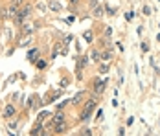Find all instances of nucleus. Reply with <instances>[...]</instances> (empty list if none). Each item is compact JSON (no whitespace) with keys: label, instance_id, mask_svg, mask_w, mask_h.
<instances>
[{"label":"nucleus","instance_id":"1","mask_svg":"<svg viewBox=\"0 0 160 136\" xmlns=\"http://www.w3.org/2000/svg\"><path fill=\"white\" fill-rule=\"evenodd\" d=\"M15 116H18V108L13 101H9L8 105L4 107V110H2V118L4 120H13Z\"/></svg>","mask_w":160,"mask_h":136},{"label":"nucleus","instance_id":"2","mask_svg":"<svg viewBox=\"0 0 160 136\" xmlns=\"http://www.w3.org/2000/svg\"><path fill=\"white\" fill-rule=\"evenodd\" d=\"M30 134H32V136H37V134H48V131H46V125H44V123H41V121H35V125L32 127Z\"/></svg>","mask_w":160,"mask_h":136},{"label":"nucleus","instance_id":"3","mask_svg":"<svg viewBox=\"0 0 160 136\" xmlns=\"http://www.w3.org/2000/svg\"><path fill=\"white\" fill-rule=\"evenodd\" d=\"M92 85H94V87H92V90L96 92V94H99V96L107 90V79H103V81H101V79H94V83H92Z\"/></svg>","mask_w":160,"mask_h":136},{"label":"nucleus","instance_id":"4","mask_svg":"<svg viewBox=\"0 0 160 136\" xmlns=\"http://www.w3.org/2000/svg\"><path fill=\"white\" fill-rule=\"evenodd\" d=\"M68 121L64 120V121H61V123H55L53 125V131H52V134H64L66 131H68Z\"/></svg>","mask_w":160,"mask_h":136},{"label":"nucleus","instance_id":"5","mask_svg":"<svg viewBox=\"0 0 160 136\" xmlns=\"http://www.w3.org/2000/svg\"><path fill=\"white\" fill-rule=\"evenodd\" d=\"M33 31H35V26H33L30 20H26V22L18 28V33H20V35H33Z\"/></svg>","mask_w":160,"mask_h":136},{"label":"nucleus","instance_id":"6","mask_svg":"<svg viewBox=\"0 0 160 136\" xmlns=\"http://www.w3.org/2000/svg\"><path fill=\"white\" fill-rule=\"evenodd\" d=\"M0 20H2V22L11 20V18H9V8H8V2H4V4L0 6Z\"/></svg>","mask_w":160,"mask_h":136},{"label":"nucleus","instance_id":"7","mask_svg":"<svg viewBox=\"0 0 160 136\" xmlns=\"http://www.w3.org/2000/svg\"><path fill=\"white\" fill-rule=\"evenodd\" d=\"M92 110H96V108H92V107H83V110H81V114H79V120L88 121L92 118Z\"/></svg>","mask_w":160,"mask_h":136},{"label":"nucleus","instance_id":"8","mask_svg":"<svg viewBox=\"0 0 160 136\" xmlns=\"http://www.w3.org/2000/svg\"><path fill=\"white\" fill-rule=\"evenodd\" d=\"M48 9L53 13H59V11H63V6L59 0H48Z\"/></svg>","mask_w":160,"mask_h":136},{"label":"nucleus","instance_id":"9","mask_svg":"<svg viewBox=\"0 0 160 136\" xmlns=\"http://www.w3.org/2000/svg\"><path fill=\"white\" fill-rule=\"evenodd\" d=\"M50 120L53 121V123H61V121L66 120V112H64V110H57V112H53V114H52V118H50Z\"/></svg>","mask_w":160,"mask_h":136},{"label":"nucleus","instance_id":"10","mask_svg":"<svg viewBox=\"0 0 160 136\" xmlns=\"http://www.w3.org/2000/svg\"><path fill=\"white\" fill-rule=\"evenodd\" d=\"M103 15H105V8H103L101 4H98V6L92 8V17H94V18H101Z\"/></svg>","mask_w":160,"mask_h":136},{"label":"nucleus","instance_id":"11","mask_svg":"<svg viewBox=\"0 0 160 136\" xmlns=\"http://www.w3.org/2000/svg\"><path fill=\"white\" fill-rule=\"evenodd\" d=\"M33 8H35V11H39V13H46V11H48V4H44L42 0H37V2L33 4Z\"/></svg>","mask_w":160,"mask_h":136},{"label":"nucleus","instance_id":"12","mask_svg":"<svg viewBox=\"0 0 160 136\" xmlns=\"http://www.w3.org/2000/svg\"><path fill=\"white\" fill-rule=\"evenodd\" d=\"M26 59L35 64V63H37V59H39V48H32V50L28 52V57H26Z\"/></svg>","mask_w":160,"mask_h":136},{"label":"nucleus","instance_id":"13","mask_svg":"<svg viewBox=\"0 0 160 136\" xmlns=\"http://www.w3.org/2000/svg\"><path fill=\"white\" fill-rule=\"evenodd\" d=\"M59 96H61V92H50V94H46V96H44V105L53 103V101H55Z\"/></svg>","mask_w":160,"mask_h":136},{"label":"nucleus","instance_id":"14","mask_svg":"<svg viewBox=\"0 0 160 136\" xmlns=\"http://www.w3.org/2000/svg\"><path fill=\"white\" fill-rule=\"evenodd\" d=\"M50 118H52V114H50L48 110H41V112L37 114V120H35V121H41V123H46V121H48Z\"/></svg>","mask_w":160,"mask_h":136},{"label":"nucleus","instance_id":"15","mask_svg":"<svg viewBox=\"0 0 160 136\" xmlns=\"http://www.w3.org/2000/svg\"><path fill=\"white\" fill-rule=\"evenodd\" d=\"M85 96H87V92H85V90H79L78 94H76V96H74V98H72V105L78 107L81 101H83V98H85Z\"/></svg>","mask_w":160,"mask_h":136},{"label":"nucleus","instance_id":"16","mask_svg":"<svg viewBox=\"0 0 160 136\" xmlns=\"http://www.w3.org/2000/svg\"><path fill=\"white\" fill-rule=\"evenodd\" d=\"M17 127H18V116H15L13 120H8V129H9V133H15Z\"/></svg>","mask_w":160,"mask_h":136},{"label":"nucleus","instance_id":"17","mask_svg":"<svg viewBox=\"0 0 160 136\" xmlns=\"http://www.w3.org/2000/svg\"><path fill=\"white\" fill-rule=\"evenodd\" d=\"M107 72H109V64H107L105 61H103V63L99 61V66H98V74H99V76H105Z\"/></svg>","mask_w":160,"mask_h":136},{"label":"nucleus","instance_id":"18","mask_svg":"<svg viewBox=\"0 0 160 136\" xmlns=\"http://www.w3.org/2000/svg\"><path fill=\"white\" fill-rule=\"evenodd\" d=\"M88 61H90V57H87V55H81V59H79V63H78V68H76V70H83V68L88 64Z\"/></svg>","mask_w":160,"mask_h":136},{"label":"nucleus","instance_id":"19","mask_svg":"<svg viewBox=\"0 0 160 136\" xmlns=\"http://www.w3.org/2000/svg\"><path fill=\"white\" fill-rule=\"evenodd\" d=\"M35 66H37V70H44V68L48 66V61L42 59V57H39V59H37V63H35Z\"/></svg>","mask_w":160,"mask_h":136},{"label":"nucleus","instance_id":"20","mask_svg":"<svg viewBox=\"0 0 160 136\" xmlns=\"http://www.w3.org/2000/svg\"><path fill=\"white\" fill-rule=\"evenodd\" d=\"M111 59H112V50H105V52H101V61L109 63Z\"/></svg>","mask_w":160,"mask_h":136},{"label":"nucleus","instance_id":"21","mask_svg":"<svg viewBox=\"0 0 160 136\" xmlns=\"http://www.w3.org/2000/svg\"><path fill=\"white\" fill-rule=\"evenodd\" d=\"M83 39H85L87 43H94V33H92V30L85 31V33H83Z\"/></svg>","mask_w":160,"mask_h":136},{"label":"nucleus","instance_id":"22","mask_svg":"<svg viewBox=\"0 0 160 136\" xmlns=\"http://www.w3.org/2000/svg\"><path fill=\"white\" fill-rule=\"evenodd\" d=\"M90 59L99 63V61H101V52H99V50H92V52H90Z\"/></svg>","mask_w":160,"mask_h":136},{"label":"nucleus","instance_id":"23","mask_svg":"<svg viewBox=\"0 0 160 136\" xmlns=\"http://www.w3.org/2000/svg\"><path fill=\"white\" fill-rule=\"evenodd\" d=\"M68 103H72V99H64V101H61V103L57 105V110H63V108L68 105Z\"/></svg>","mask_w":160,"mask_h":136},{"label":"nucleus","instance_id":"24","mask_svg":"<svg viewBox=\"0 0 160 136\" xmlns=\"http://www.w3.org/2000/svg\"><path fill=\"white\" fill-rule=\"evenodd\" d=\"M142 13H144V15H151V13H153V11H151V8H149V6H144V8H142Z\"/></svg>","mask_w":160,"mask_h":136},{"label":"nucleus","instance_id":"25","mask_svg":"<svg viewBox=\"0 0 160 136\" xmlns=\"http://www.w3.org/2000/svg\"><path fill=\"white\" fill-rule=\"evenodd\" d=\"M96 120H103V108H98L96 110Z\"/></svg>","mask_w":160,"mask_h":136},{"label":"nucleus","instance_id":"26","mask_svg":"<svg viewBox=\"0 0 160 136\" xmlns=\"http://www.w3.org/2000/svg\"><path fill=\"white\" fill-rule=\"evenodd\" d=\"M59 87H61V88H66V87H68V79H66V77H64V79H61Z\"/></svg>","mask_w":160,"mask_h":136},{"label":"nucleus","instance_id":"27","mask_svg":"<svg viewBox=\"0 0 160 136\" xmlns=\"http://www.w3.org/2000/svg\"><path fill=\"white\" fill-rule=\"evenodd\" d=\"M9 2H13L17 6H24V4H26V0H9Z\"/></svg>","mask_w":160,"mask_h":136},{"label":"nucleus","instance_id":"28","mask_svg":"<svg viewBox=\"0 0 160 136\" xmlns=\"http://www.w3.org/2000/svg\"><path fill=\"white\" fill-rule=\"evenodd\" d=\"M79 134H92V131L90 129H83V131H79Z\"/></svg>","mask_w":160,"mask_h":136},{"label":"nucleus","instance_id":"29","mask_svg":"<svg viewBox=\"0 0 160 136\" xmlns=\"http://www.w3.org/2000/svg\"><path fill=\"white\" fill-rule=\"evenodd\" d=\"M111 33H112V28H109V26H107V28H105V37H109Z\"/></svg>","mask_w":160,"mask_h":136},{"label":"nucleus","instance_id":"30","mask_svg":"<svg viewBox=\"0 0 160 136\" xmlns=\"http://www.w3.org/2000/svg\"><path fill=\"white\" fill-rule=\"evenodd\" d=\"M132 17H134L132 11H131V13H125V18H127V20H132Z\"/></svg>","mask_w":160,"mask_h":136},{"label":"nucleus","instance_id":"31","mask_svg":"<svg viewBox=\"0 0 160 136\" xmlns=\"http://www.w3.org/2000/svg\"><path fill=\"white\" fill-rule=\"evenodd\" d=\"M74 20H76V17H74V15H72V17H68V18H66V22H68V24H72Z\"/></svg>","mask_w":160,"mask_h":136},{"label":"nucleus","instance_id":"32","mask_svg":"<svg viewBox=\"0 0 160 136\" xmlns=\"http://www.w3.org/2000/svg\"><path fill=\"white\" fill-rule=\"evenodd\" d=\"M68 2H70V6H78L81 0H68Z\"/></svg>","mask_w":160,"mask_h":136},{"label":"nucleus","instance_id":"33","mask_svg":"<svg viewBox=\"0 0 160 136\" xmlns=\"http://www.w3.org/2000/svg\"><path fill=\"white\" fill-rule=\"evenodd\" d=\"M142 50H144V52H147V50H149V44H147V43H142Z\"/></svg>","mask_w":160,"mask_h":136},{"label":"nucleus","instance_id":"34","mask_svg":"<svg viewBox=\"0 0 160 136\" xmlns=\"http://www.w3.org/2000/svg\"><path fill=\"white\" fill-rule=\"evenodd\" d=\"M118 105H120V101H118V99L114 98V99H112V107H118Z\"/></svg>","mask_w":160,"mask_h":136},{"label":"nucleus","instance_id":"35","mask_svg":"<svg viewBox=\"0 0 160 136\" xmlns=\"http://www.w3.org/2000/svg\"><path fill=\"white\" fill-rule=\"evenodd\" d=\"M132 121H134V118H132V116H129V118H127V125H131Z\"/></svg>","mask_w":160,"mask_h":136},{"label":"nucleus","instance_id":"36","mask_svg":"<svg viewBox=\"0 0 160 136\" xmlns=\"http://www.w3.org/2000/svg\"><path fill=\"white\" fill-rule=\"evenodd\" d=\"M157 41H158V43H160V33H158V37H157Z\"/></svg>","mask_w":160,"mask_h":136}]
</instances>
